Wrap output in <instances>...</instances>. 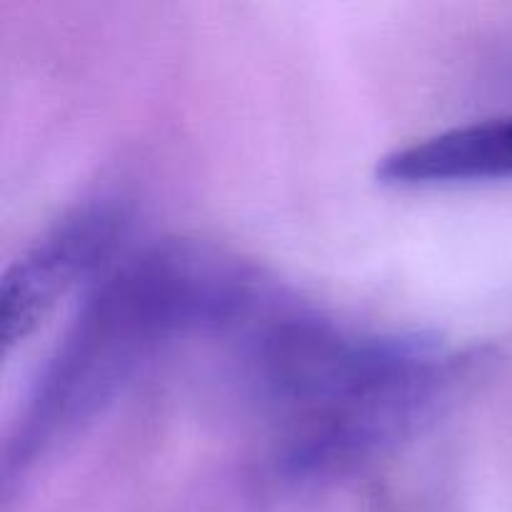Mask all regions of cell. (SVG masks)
<instances>
[{"mask_svg": "<svg viewBox=\"0 0 512 512\" xmlns=\"http://www.w3.org/2000/svg\"><path fill=\"white\" fill-rule=\"evenodd\" d=\"M385 185H440L512 178V115L458 125L388 153L375 170Z\"/></svg>", "mask_w": 512, "mask_h": 512, "instance_id": "277c9868", "label": "cell"}, {"mask_svg": "<svg viewBox=\"0 0 512 512\" xmlns=\"http://www.w3.org/2000/svg\"><path fill=\"white\" fill-rule=\"evenodd\" d=\"M253 280L235 258L180 240L153 245L98 280L8 438L5 488L98 418L165 340L243 315L253 305Z\"/></svg>", "mask_w": 512, "mask_h": 512, "instance_id": "7a4b0ae2", "label": "cell"}, {"mask_svg": "<svg viewBox=\"0 0 512 512\" xmlns=\"http://www.w3.org/2000/svg\"><path fill=\"white\" fill-rule=\"evenodd\" d=\"M478 360L428 335H358L318 315H290L255 340L253 378L285 420L283 473L315 480L430 423Z\"/></svg>", "mask_w": 512, "mask_h": 512, "instance_id": "6da1fadb", "label": "cell"}, {"mask_svg": "<svg viewBox=\"0 0 512 512\" xmlns=\"http://www.w3.org/2000/svg\"><path fill=\"white\" fill-rule=\"evenodd\" d=\"M128 218L120 198L83 200L5 270L0 280L5 350L33 335L58 300L108 263L128 230Z\"/></svg>", "mask_w": 512, "mask_h": 512, "instance_id": "3957f363", "label": "cell"}]
</instances>
